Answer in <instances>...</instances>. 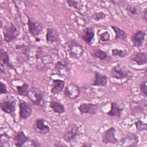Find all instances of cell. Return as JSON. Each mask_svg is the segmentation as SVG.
<instances>
[{
  "instance_id": "obj_10",
  "label": "cell",
  "mask_w": 147,
  "mask_h": 147,
  "mask_svg": "<svg viewBox=\"0 0 147 147\" xmlns=\"http://www.w3.org/2000/svg\"><path fill=\"white\" fill-rule=\"evenodd\" d=\"M33 129L36 133L42 136L48 134L51 131V127L46 123L45 120L42 118L36 119L33 125Z\"/></svg>"
},
{
  "instance_id": "obj_37",
  "label": "cell",
  "mask_w": 147,
  "mask_h": 147,
  "mask_svg": "<svg viewBox=\"0 0 147 147\" xmlns=\"http://www.w3.org/2000/svg\"><path fill=\"white\" fill-rule=\"evenodd\" d=\"M8 92L5 83L1 82H0V94H6Z\"/></svg>"
},
{
  "instance_id": "obj_25",
  "label": "cell",
  "mask_w": 147,
  "mask_h": 147,
  "mask_svg": "<svg viewBox=\"0 0 147 147\" xmlns=\"http://www.w3.org/2000/svg\"><path fill=\"white\" fill-rule=\"evenodd\" d=\"M49 107L52 111L58 114H62L65 112V107L64 105L57 100H51L49 103Z\"/></svg>"
},
{
  "instance_id": "obj_6",
  "label": "cell",
  "mask_w": 147,
  "mask_h": 147,
  "mask_svg": "<svg viewBox=\"0 0 147 147\" xmlns=\"http://www.w3.org/2000/svg\"><path fill=\"white\" fill-rule=\"evenodd\" d=\"M79 133V128L78 125L75 123L70 124L63 133V139L67 143H72L77 139Z\"/></svg>"
},
{
  "instance_id": "obj_12",
  "label": "cell",
  "mask_w": 147,
  "mask_h": 147,
  "mask_svg": "<svg viewBox=\"0 0 147 147\" xmlns=\"http://www.w3.org/2000/svg\"><path fill=\"white\" fill-rule=\"evenodd\" d=\"M146 35V32L141 29H138L133 33L130 37V40L133 47L137 48L142 47L145 42Z\"/></svg>"
},
{
  "instance_id": "obj_39",
  "label": "cell",
  "mask_w": 147,
  "mask_h": 147,
  "mask_svg": "<svg viewBox=\"0 0 147 147\" xmlns=\"http://www.w3.org/2000/svg\"><path fill=\"white\" fill-rule=\"evenodd\" d=\"M146 10L147 9L146 8H145L143 12H142V19L145 21L146 22L147 21V13H146Z\"/></svg>"
},
{
  "instance_id": "obj_3",
  "label": "cell",
  "mask_w": 147,
  "mask_h": 147,
  "mask_svg": "<svg viewBox=\"0 0 147 147\" xmlns=\"http://www.w3.org/2000/svg\"><path fill=\"white\" fill-rule=\"evenodd\" d=\"M67 48L69 57L74 59H80L84 52L83 46L74 39H69L67 41Z\"/></svg>"
},
{
  "instance_id": "obj_8",
  "label": "cell",
  "mask_w": 147,
  "mask_h": 147,
  "mask_svg": "<svg viewBox=\"0 0 147 147\" xmlns=\"http://www.w3.org/2000/svg\"><path fill=\"white\" fill-rule=\"evenodd\" d=\"M54 69L56 74L61 76H66L69 74L70 72V62L66 58L62 59L56 63L54 67Z\"/></svg>"
},
{
  "instance_id": "obj_21",
  "label": "cell",
  "mask_w": 147,
  "mask_h": 147,
  "mask_svg": "<svg viewBox=\"0 0 147 147\" xmlns=\"http://www.w3.org/2000/svg\"><path fill=\"white\" fill-rule=\"evenodd\" d=\"M46 41L47 43L52 44L59 41V34L57 30L53 28H47L45 35Z\"/></svg>"
},
{
  "instance_id": "obj_7",
  "label": "cell",
  "mask_w": 147,
  "mask_h": 147,
  "mask_svg": "<svg viewBox=\"0 0 147 147\" xmlns=\"http://www.w3.org/2000/svg\"><path fill=\"white\" fill-rule=\"evenodd\" d=\"M18 107L19 117L21 120H26L32 116L33 109L31 103L25 100H20L18 103Z\"/></svg>"
},
{
  "instance_id": "obj_15",
  "label": "cell",
  "mask_w": 147,
  "mask_h": 147,
  "mask_svg": "<svg viewBox=\"0 0 147 147\" xmlns=\"http://www.w3.org/2000/svg\"><path fill=\"white\" fill-rule=\"evenodd\" d=\"M123 146H137L138 145L139 138L137 134L127 133L120 141Z\"/></svg>"
},
{
  "instance_id": "obj_31",
  "label": "cell",
  "mask_w": 147,
  "mask_h": 147,
  "mask_svg": "<svg viewBox=\"0 0 147 147\" xmlns=\"http://www.w3.org/2000/svg\"><path fill=\"white\" fill-rule=\"evenodd\" d=\"M134 126L137 131L138 133H141L147 130V124L140 119H138L135 121Z\"/></svg>"
},
{
  "instance_id": "obj_38",
  "label": "cell",
  "mask_w": 147,
  "mask_h": 147,
  "mask_svg": "<svg viewBox=\"0 0 147 147\" xmlns=\"http://www.w3.org/2000/svg\"><path fill=\"white\" fill-rule=\"evenodd\" d=\"M31 146L34 147H39V146H41V145L38 140L35 139H32L31 140Z\"/></svg>"
},
{
  "instance_id": "obj_22",
  "label": "cell",
  "mask_w": 147,
  "mask_h": 147,
  "mask_svg": "<svg viewBox=\"0 0 147 147\" xmlns=\"http://www.w3.org/2000/svg\"><path fill=\"white\" fill-rule=\"evenodd\" d=\"M65 85V82L61 79H52V88L51 92L52 94L56 95L60 93L64 89Z\"/></svg>"
},
{
  "instance_id": "obj_18",
  "label": "cell",
  "mask_w": 147,
  "mask_h": 147,
  "mask_svg": "<svg viewBox=\"0 0 147 147\" xmlns=\"http://www.w3.org/2000/svg\"><path fill=\"white\" fill-rule=\"evenodd\" d=\"M130 61L137 65H145L147 63V53L142 51L137 52L130 57Z\"/></svg>"
},
{
  "instance_id": "obj_35",
  "label": "cell",
  "mask_w": 147,
  "mask_h": 147,
  "mask_svg": "<svg viewBox=\"0 0 147 147\" xmlns=\"http://www.w3.org/2000/svg\"><path fill=\"white\" fill-rule=\"evenodd\" d=\"M17 49L21 52L22 54L24 55H27L28 52V50L27 47H26V45H17L16 47Z\"/></svg>"
},
{
  "instance_id": "obj_23",
  "label": "cell",
  "mask_w": 147,
  "mask_h": 147,
  "mask_svg": "<svg viewBox=\"0 0 147 147\" xmlns=\"http://www.w3.org/2000/svg\"><path fill=\"white\" fill-rule=\"evenodd\" d=\"M146 100H140L139 102H132L130 105V111L132 114L143 113V111H146Z\"/></svg>"
},
{
  "instance_id": "obj_16",
  "label": "cell",
  "mask_w": 147,
  "mask_h": 147,
  "mask_svg": "<svg viewBox=\"0 0 147 147\" xmlns=\"http://www.w3.org/2000/svg\"><path fill=\"white\" fill-rule=\"evenodd\" d=\"M95 33L94 28L91 26H88L82 31L80 36L86 44L91 45L93 43Z\"/></svg>"
},
{
  "instance_id": "obj_5",
  "label": "cell",
  "mask_w": 147,
  "mask_h": 147,
  "mask_svg": "<svg viewBox=\"0 0 147 147\" xmlns=\"http://www.w3.org/2000/svg\"><path fill=\"white\" fill-rule=\"evenodd\" d=\"M20 34V31L18 30L16 25L12 22L9 23L4 27L3 38L4 40L7 43L11 42L14 40H16Z\"/></svg>"
},
{
  "instance_id": "obj_28",
  "label": "cell",
  "mask_w": 147,
  "mask_h": 147,
  "mask_svg": "<svg viewBox=\"0 0 147 147\" xmlns=\"http://www.w3.org/2000/svg\"><path fill=\"white\" fill-rule=\"evenodd\" d=\"M29 84L24 82L21 86H16V90L17 94L21 96L27 97L28 96L29 92Z\"/></svg>"
},
{
  "instance_id": "obj_9",
  "label": "cell",
  "mask_w": 147,
  "mask_h": 147,
  "mask_svg": "<svg viewBox=\"0 0 147 147\" xmlns=\"http://www.w3.org/2000/svg\"><path fill=\"white\" fill-rule=\"evenodd\" d=\"M116 129L112 126L106 130L102 133V142L105 144L115 145L118 143V140L115 137Z\"/></svg>"
},
{
  "instance_id": "obj_19",
  "label": "cell",
  "mask_w": 147,
  "mask_h": 147,
  "mask_svg": "<svg viewBox=\"0 0 147 147\" xmlns=\"http://www.w3.org/2000/svg\"><path fill=\"white\" fill-rule=\"evenodd\" d=\"M108 80L107 76L96 71L94 74L93 82L91 84L95 87H106L108 84Z\"/></svg>"
},
{
  "instance_id": "obj_41",
  "label": "cell",
  "mask_w": 147,
  "mask_h": 147,
  "mask_svg": "<svg viewBox=\"0 0 147 147\" xmlns=\"http://www.w3.org/2000/svg\"><path fill=\"white\" fill-rule=\"evenodd\" d=\"M82 146H86V147H90L92 146V144H88V143H86V142H84V144H83L82 145Z\"/></svg>"
},
{
  "instance_id": "obj_17",
  "label": "cell",
  "mask_w": 147,
  "mask_h": 147,
  "mask_svg": "<svg viewBox=\"0 0 147 147\" xmlns=\"http://www.w3.org/2000/svg\"><path fill=\"white\" fill-rule=\"evenodd\" d=\"M123 110V108L117 102H111L110 103V109L107 112V115L111 117L119 118L122 117Z\"/></svg>"
},
{
  "instance_id": "obj_14",
  "label": "cell",
  "mask_w": 147,
  "mask_h": 147,
  "mask_svg": "<svg viewBox=\"0 0 147 147\" xmlns=\"http://www.w3.org/2000/svg\"><path fill=\"white\" fill-rule=\"evenodd\" d=\"M0 107L1 110L5 114H9L12 117H14L16 110V102L13 99L5 100L1 102Z\"/></svg>"
},
{
  "instance_id": "obj_30",
  "label": "cell",
  "mask_w": 147,
  "mask_h": 147,
  "mask_svg": "<svg viewBox=\"0 0 147 147\" xmlns=\"http://www.w3.org/2000/svg\"><path fill=\"white\" fill-rule=\"evenodd\" d=\"M127 51L118 48H114L111 50V55L115 57L124 58L127 55Z\"/></svg>"
},
{
  "instance_id": "obj_1",
  "label": "cell",
  "mask_w": 147,
  "mask_h": 147,
  "mask_svg": "<svg viewBox=\"0 0 147 147\" xmlns=\"http://www.w3.org/2000/svg\"><path fill=\"white\" fill-rule=\"evenodd\" d=\"M45 93L38 87H30L28 98L34 106L42 107L45 103Z\"/></svg>"
},
{
  "instance_id": "obj_13",
  "label": "cell",
  "mask_w": 147,
  "mask_h": 147,
  "mask_svg": "<svg viewBox=\"0 0 147 147\" xmlns=\"http://www.w3.org/2000/svg\"><path fill=\"white\" fill-rule=\"evenodd\" d=\"M80 114L95 115L98 113L99 110L98 104L92 103H82L78 107Z\"/></svg>"
},
{
  "instance_id": "obj_33",
  "label": "cell",
  "mask_w": 147,
  "mask_h": 147,
  "mask_svg": "<svg viewBox=\"0 0 147 147\" xmlns=\"http://www.w3.org/2000/svg\"><path fill=\"white\" fill-rule=\"evenodd\" d=\"M139 91L141 95H142L145 98L147 96V86H146V80H145L141 82L139 84Z\"/></svg>"
},
{
  "instance_id": "obj_4",
  "label": "cell",
  "mask_w": 147,
  "mask_h": 147,
  "mask_svg": "<svg viewBox=\"0 0 147 147\" xmlns=\"http://www.w3.org/2000/svg\"><path fill=\"white\" fill-rule=\"evenodd\" d=\"M26 16L28 18L27 25L29 32L35 39H36L42 32L44 29L43 25L41 22L36 18L29 16Z\"/></svg>"
},
{
  "instance_id": "obj_11",
  "label": "cell",
  "mask_w": 147,
  "mask_h": 147,
  "mask_svg": "<svg viewBox=\"0 0 147 147\" xmlns=\"http://www.w3.org/2000/svg\"><path fill=\"white\" fill-rule=\"evenodd\" d=\"M80 92V87L76 83H71L64 88L63 94L67 98L75 99L79 96Z\"/></svg>"
},
{
  "instance_id": "obj_24",
  "label": "cell",
  "mask_w": 147,
  "mask_h": 147,
  "mask_svg": "<svg viewBox=\"0 0 147 147\" xmlns=\"http://www.w3.org/2000/svg\"><path fill=\"white\" fill-rule=\"evenodd\" d=\"M92 57L95 59H99L100 61H107L111 59V57L109 56L107 52H105L99 48L94 49L90 52Z\"/></svg>"
},
{
  "instance_id": "obj_20",
  "label": "cell",
  "mask_w": 147,
  "mask_h": 147,
  "mask_svg": "<svg viewBox=\"0 0 147 147\" xmlns=\"http://www.w3.org/2000/svg\"><path fill=\"white\" fill-rule=\"evenodd\" d=\"M14 145L17 147H21L29 141V137L27 136L24 131L20 130L17 132L13 137Z\"/></svg>"
},
{
  "instance_id": "obj_32",
  "label": "cell",
  "mask_w": 147,
  "mask_h": 147,
  "mask_svg": "<svg viewBox=\"0 0 147 147\" xmlns=\"http://www.w3.org/2000/svg\"><path fill=\"white\" fill-rule=\"evenodd\" d=\"M107 17V15L103 11L95 12L92 15V18L96 21H99L105 20Z\"/></svg>"
},
{
  "instance_id": "obj_27",
  "label": "cell",
  "mask_w": 147,
  "mask_h": 147,
  "mask_svg": "<svg viewBox=\"0 0 147 147\" xmlns=\"http://www.w3.org/2000/svg\"><path fill=\"white\" fill-rule=\"evenodd\" d=\"M111 28L115 33L114 39L115 40H126L127 37V35L126 32L124 30L121 29L120 28L115 25H111Z\"/></svg>"
},
{
  "instance_id": "obj_2",
  "label": "cell",
  "mask_w": 147,
  "mask_h": 147,
  "mask_svg": "<svg viewBox=\"0 0 147 147\" xmlns=\"http://www.w3.org/2000/svg\"><path fill=\"white\" fill-rule=\"evenodd\" d=\"M110 75L112 78L117 80L129 79L134 76L133 72L128 68L121 64L114 65L110 71Z\"/></svg>"
},
{
  "instance_id": "obj_29",
  "label": "cell",
  "mask_w": 147,
  "mask_h": 147,
  "mask_svg": "<svg viewBox=\"0 0 147 147\" xmlns=\"http://www.w3.org/2000/svg\"><path fill=\"white\" fill-rule=\"evenodd\" d=\"M125 9L127 11L128 14L132 18L138 16L140 14L138 8L134 5H128L126 6Z\"/></svg>"
},
{
  "instance_id": "obj_34",
  "label": "cell",
  "mask_w": 147,
  "mask_h": 147,
  "mask_svg": "<svg viewBox=\"0 0 147 147\" xmlns=\"http://www.w3.org/2000/svg\"><path fill=\"white\" fill-rule=\"evenodd\" d=\"M99 40L102 42H106L110 40V34L108 31H105L99 35Z\"/></svg>"
},
{
  "instance_id": "obj_36",
  "label": "cell",
  "mask_w": 147,
  "mask_h": 147,
  "mask_svg": "<svg viewBox=\"0 0 147 147\" xmlns=\"http://www.w3.org/2000/svg\"><path fill=\"white\" fill-rule=\"evenodd\" d=\"M66 2L68 6L78 9V5L79 2L77 1H74V0H67L66 1Z\"/></svg>"
},
{
  "instance_id": "obj_26",
  "label": "cell",
  "mask_w": 147,
  "mask_h": 147,
  "mask_svg": "<svg viewBox=\"0 0 147 147\" xmlns=\"http://www.w3.org/2000/svg\"><path fill=\"white\" fill-rule=\"evenodd\" d=\"M1 66L4 65L10 69H14V67L10 61L8 52L5 51L3 48H1Z\"/></svg>"
},
{
  "instance_id": "obj_40",
  "label": "cell",
  "mask_w": 147,
  "mask_h": 147,
  "mask_svg": "<svg viewBox=\"0 0 147 147\" xmlns=\"http://www.w3.org/2000/svg\"><path fill=\"white\" fill-rule=\"evenodd\" d=\"M55 146H57V147H61V146H67V145L63 143V142H55L54 145H53Z\"/></svg>"
}]
</instances>
